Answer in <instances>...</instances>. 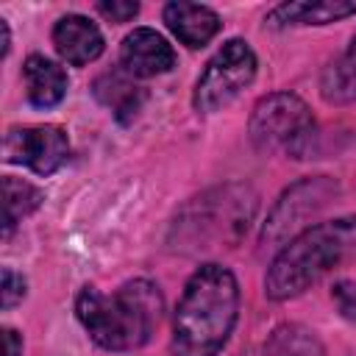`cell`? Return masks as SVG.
<instances>
[{"label":"cell","instance_id":"1","mask_svg":"<svg viewBox=\"0 0 356 356\" xmlns=\"http://www.w3.org/2000/svg\"><path fill=\"white\" fill-rule=\"evenodd\" d=\"M239 312V286L228 267L203 264L186 284L172 323L175 356H217Z\"/></svg>","mask_w":356,"mask_h":356},{"label":"cell","instance_id":"11","mask_svg":"<svg viewBox=\"0 0 356 356\" xmlns=\"http://www.w3.org/2000/svg\"><path fill=\"white\" fill-rule=\"evenodd\" d=\"M356 14L353 0H300V3H281L267 14V22L281 25H325Z\"/></svg>","mask_w":356,"mask_h":356},{"label":"cell","instance_id":"13","mask_svg":"<svg viewBox=\"0 0 356 356\" xmlns=\"http://www.w3.org/2000/svg\"><path fill=\"white\" fill-rule=\"evenodd\" d=\"M95 97L103 106H108L117 114V120L128 122L139 111V106L145 100V92H142V86L134 83V75L131 72L111 70V72H103L95 81Z\"/></svg>","mask_w":356,"mask_h":356},{"label":"cell","instance_id":"6","mask_svg":"<svg viewBox=\"0 0 356 356\" xmlns=\"http://www.w3.org/2000/svg\"><path fill=\"white\" fill-rule=\"evenodd\" d=\"M70 153L67 134L58 125H31V128H8L3 139V159L14 164H25L39 175L56 172Z\"/></svg>","mask_w":356,"mask_h":356},{"label":"cell","instance_id":"5","mask_svg":"<svg viewBox=\"0 0 356 356\" xmlns=\"http://www.w3.org/2000/svg\"><path fill=\"white\" fill-rule=\"evenodd\" d=\"M256 75V56L248 42L231 39L225 42L214 58L206 64L197 89H195V108L211 114L228 106Z\"/></svg>","mask_w":356,"mask_h":356},{"label":"cell","instance_id":"18","mask_svg":"<svg viewBox=\"0 0 356 356\" xmlns=\"http://www.w3.org/2000/svg\"><path fill=\"white\" fill-rule=\"evenodd\" d=\"M25 298V278L17 275L11 267H3V309L17 306Z\"/></svg>","mask_w":356,"mask_h":356},{"label":"cell","instance_id":"3","mask_svg":"<svg viewBox=\"0 0 356 356\" xmlns=\"http://www.w3.org/2000/svg\"><path fill=\"white\" fill-rule=\"evenodd\" d=\"M348 253H356V217L309 225L306 231L295 234L289 245H284L273 259L264 278L267 298L286 300L300 295Z\"/></svg>","mask_w":356,"mask_h":356},{"label":"cell","instance_id":"4","mask_svg":"<svg viewBox=\"0 0 356 356\" xmlns=\"http://www.w3.org/2000/svg\"><path fill=\"white\" fill-rule=\"evenodd\" d=\"M250 139L259 150H284L295 159H303L314 139V117L298 95H267L250 114Z\"/></svg>","mask_w":356,"mask_h":356},{"label":"cell","instance_id":"8","mask_svg":"<svg viewBox=\"0 0 356 356\" xmlns=\"http://www.w3.org/2000/svg\"><path fill=\"white\" fill-rule=\"evenodd\" d=\"M120 61H122V70L131 72L134 78H153L167 72L175 64V50L159 31L136 28L122 39Z\"/></svg>","mask_w":356,"mask_h":356},{"label":"cell","instance_id":"9","mask_svg":"<svg viewBox=\"0 0 356 356\" xmlns=\"http://www.w3.org/2000/svg\"><path fill=\"white\" fill-rule=\"evenodd\" d=\"M53 44L67 64H89L103 53V33L89 17L67 14L53 28Z\"/></svg>","mask_w":356,"mask_h":356},{"label":"cell","instance_id":"2","mask_svg":"<svg viewBox=\"0 0 356 356\" xmlns=\"http://www.w3.org/2000/svg\"><path fill=\"white\" fill-rule=\"evenodd\" d=\"M161 292L156 284L136 278L106 295L95 286H83L75 300V314L89 337L106 350L142 348L161 320Z\"/></svg>","mask_w":356,"mask_h":356},{"label":"cell","instance_id":"10","mask_svg":"<svg viewBox=\"0 0 356 356\" xmlns=\"http://www.w3.org/2000/svg\"><path fill=\"white\" fill-rule=\"evenodd\" d=\"M164 22L186 47H203L220 31V17L209 6L184 3V0L164 6Z\"/></svg>","mask_w":356,"mask_h":356},{"label":"cell","instance_id":"16","mask_svg":"<svg viewBox=\"0 0 356 356\" xmlns=\"http://www.w3.org/2000/svg\"><path fill=\"white\" fill-rule=\"evenodd\" d=\"M273 356H323L314 337L298 325H284L273 337Z\"/></svg>","mask_w":356,"mask_h":356},{"label":"cell","instance_id":"15","mask_svg":"<svg viewBox=\"0 0 356 356\" xmlns=\"http://www.w3.org/2000/svg\"><path fill=\"white\" fill-rule=\"evenodd\" d=\"M323 97L328 103H350L356 100V39L350 42L348 53L337 58L323 72Z\"/></svg>","mask_w":356,"mask_h":356},{"label":"cell","instance_id":"12","mask_svg":"<svg viewBox=\"0 0 356 356\" xmlns=\"http://www.w3.org/2000/svg\"><path fill=\"white\" fill-rule=\"evenodd\" d=\"M22 75H25V86H28V100L39 108H50V106L61 103V97L67 95L64 70L44 56H31L22 67Z\"/></svg>","mask_w":356,"mask_h":356},{"label":"cell","instance_id":"7","mask_svg":"<svg viewBox=\"0 0 356 356\" xmlns=\"http://www.w3.org/2000/svg\"><path fill=\"white\" fill-rule=\"evenodd\" d=\"M334 195H337V184H331L328 178H309L295 184L289 192H284V197L273 209L264 225V239L278 242V239H286V234L292 236L298 228L306 225L309 217L323 211Z\"/></svg>","mask_w":356,"mask_h":356},{"label":"cell","instance_id":"19","mask_svg":"<svg viewBox=\"0 0 356 356\" xmlns=\"http://www.w3.org/2000/svg\"><path fill=\"white\" fill-rule=\"evenodd\" d=\"M97 11L111 19V22H128L131 17H136L139 11V3H131V0H111V3H97Z\"/></svg>","mask_w":356,"mask_h":356},{"label":"cell","instance_id":"21","mask_svg":"<svg viewBox=\"0 0 356 356\" xmlns=\"http://www.w3.org/2000/svg\"><path fill=\"white\" fill-rule=\"evenodd\" d=\"M8 53V25H6V19H0V56H6Z\"/></svg>","mask_w":356,"mask_h":356},{"label":"cell","instance_id":"17","mask_svg":"<svg viewBox=\"0 0 356 356\" xmlns=\"http://www.w3.org/2000/svg\"><path fill=\"white\" fill-rule=\"evenodd\" d=\"M334 303L345 320L356 323V281H337L334 284Z\"/></svg>","mask_w":356,"mask_h":356},{"label":"cell","instance_id":"14","mask_svg":"<svg viewBox=\"0 0 356 356\" xmlns=\"http://www.w3.org/2000/svg\"><path fill=\"white\" fill-rule=\"evenodd\" d=\"M3 234L8 236L11 231H14V225L22 220V217H28L33 209H39V203H42V189H36L33 184H28V181H22V178H11V175H6L3 178Z\"/></svg>","mask_w":356,"mask_h":356},{"label":"cell","instance_id":"20","mask_svg":"<svg viewBox=\"0 0 356 356\" xmlns=\"http://www.w3.org/2000/svg\"><path fill=\"white\" fill-rule=\"evenodd\" d=\"M3 356H22V339L14 328H3Z\"/></svg>","mask_w":356,"mask_h":356}]
</instances>
